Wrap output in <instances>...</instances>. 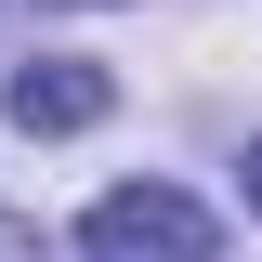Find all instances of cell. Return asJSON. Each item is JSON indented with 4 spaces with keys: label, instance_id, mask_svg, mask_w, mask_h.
<instances>
[{
    "label": "cell",
    "instance_id": "cell-1",
    "mask_svg": "<svg viewBox=\"0 0 262 262\" xmlns=\"http://www.w3.org/2000/svg\"><path fill=\"white\" fill-rule=\"evenodd\" d=\"M210 249H223V223L184 184H118L79 210V262H210Z\"/></svg>",
    "mask_w": 262,
    "mask_h": 262
},
{
    "label": "cell",
    "instance_id": "cell-2",
    "mask_svg": "<svg viewBox=\"0 0 262 262\" xmlns=\"http://www.w3.org/2000/svg\"><path fill=\"white\" fill-rule=\"evenodd\" d=\"M105 105H118V79H105V66H79V53H27L13 79H0V118L39 131V144H53V131H92Z\"/></svg>",
    "mask_w": 262,
    "mask_h": 262
},
{
    "label": "cell",
    "instance_id": "cell-3",
    "mask_svg": "<svg viewBox=\"0 0 262 262\" xmlns=\"http://www.w3.org/2000/svg\"><path fill=\"white\" fill-rule=\"evenodd\" d=\"M0 262H39V223H27V210H0Z\"/></svg>",
    "mask_w": 262,
    "mask_h": 262
},
{
    "label": "cell",
    "instance_id": "cell-4",
    "mask_svg": "<svg viewBox=\"0 0 262 262\" xmlns=\"http://www.w3.org/2000/svg\"><path fill=\"white\" fill-rule=\"evenodd\" d=\"M249 210H262V131H249Z\"/></svg>",
    "mask_w": 262,
    "mask_h": 262
}]
</instances>
